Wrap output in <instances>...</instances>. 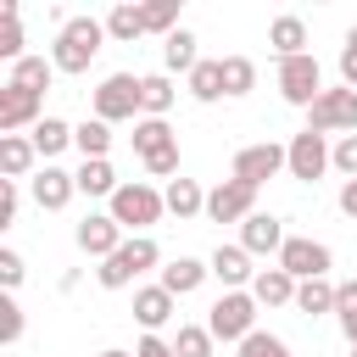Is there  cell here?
Instances as JSON below:
<instances>
[{"label": "cell", "mask_w": 357, "mask_h": 357, "mask_svg": "<svg viewBox=\"0 0 357 357\" xmlns=\"http://www.w3.org/2000/svg\"><path fill=\"white\" fill-rule=\"evenodd\" d=\"M100 45H106V22L100 17H67L56 28L50 61H56V73H89V61L100 56Z\"/></svg>", "instance_id": "obj_1"}, {"label": "cell", "mask_w": 357, "mask_h": 357, "mask_svg": "<svg viewBox=\"0 0 357 357\" xmlns=\"http://www.w3.org/2000/svg\"><path fill=\"white\" fill-rule=\"evenodd\" d=\"M156 262H162V245H156L151 234H128V240L95 268V284H100V290H128V284H134L139 273H151Z\"/></svg>", "instance_id": "obj_2"}, {"label": "cell", "mask_w": 357, "mask_h": 357, "mask_svg": "<svg viewBox=\"0 0 357 357\" xmlns=\"http://www.w3.org/2000/svg\"><path fill=\"white\" fill-rule=\"evenodd\" d=\"M106 212L123 223V234H145L151 223L167 218V201H162L156 184H145V178H123V190L106 201Z\"/></svg>", "instance_id": "obj_3"}, {"label": "cell", "mask_w": 357, "mask_h": 357, "mask_svg": "<svg viewBox=\"0 0 357 357\" xmlns=\"http://www.w3.org/2000/svg\"><path fill=\"white\" fill-rule=\"evenodd\" d=\"M206 329H212V340H245V335H257V296L251 290H223L212 307H206Z\"/></svg>", "instance_id": "obj_4"}, {"label": "cell", "mask_w": 357, "mask_h": 357, "mask_svg": "<svg viewBox=\"0 0 357 357\" xmlns=\"http://www.w3.org/2000/svg\"><path fill=\"white\" fill-rule=\"evenodd\" d=\"M307 128L312 134H357V89H346V84H335V89H324L312 106H307Z\"/></svg>", "instance_id": "obj_5"}, {"label": "cell", "mask_w": 357, "mask_h": 357, "mask_svg": "<svg viewBox=\"0 0 357 357\" xmlns=\"http://www.w3.org/2000/svg\"><path fill=\"white\" fill-rule=\"evenodd\" d=\"M273 84H279L284 106H301V112H307V106L324 95V67H318V56L307 50V56H290V61H279Z\"/></svg>", "instance_id": "obj_6"}, {"label": "cell", "mask_w": 357, "mask_h": 357, "mask_svg": "<svg viewBox=\"0 0 357 357\" xmlns=\"http://www.w3.org/2000/svg\"><path fill=\"white\" fill-rule=\"evenodd\" d=\"M89 100H95V117L100 123H123V117L139 123V78L134 73H106Z\"/></svg>", "instance_id": "obj_7"}, {"label": "cell", "mask_w": 357, "mask_h": 357, "mask_svg": "<svg viewBox=\"0 0 357 357\" xmlns=\"http://www.w3.org/2000/svg\"><path fill=\"white\" fill-rule=\"evenodd\" d=\"M273 173H290V156H284V145H273V139H257V145L234 151V162H229V178H240V184H251V190H262Z\"/></svg>", "instance_id": "obj_8"}, {"label": "cell", "mask_w": 357, "mask_h": 357, "mask_svg": "<svg viewBox=\"0 0 357 357\" xmlns=\"http://www.w3.org/2000/svg\"><path fill=\"white\" fill-rule=\"evenodd\" d=\"M273 262H279V268H284V273L301 284V279H329L335 251H329L324 240H312V234H290V240H284V251H279Z\"/></svg>", "instance_id": "obj_9"}, {"label": "cell", "mask_w": 357, "mask_h": 357, "mask_svg": "<svg viewBox=\"0 0 357 357\" xmlns=\"http://www.w3.org/2000/svg\"><path fill=\"white\" fill-rule=\"evenodd\" d=\"M329 139L324 134H312V128H301V134H290V145H284V156H290V178H301V184H318L335 162H329Z\"/></svg>", "instance_id": "obj_10"}, {"label": "cell", "mask_w": 357, "mask_h": 357, "mask_svg": "<svg viewBox=\"0 0 357 357\" xmlns=\"http://www.w3.org/2000/svg\"><path fill=\"white\" fill-rule=\"evenodd\" d=\"M257 212V190L240 178H218L206 190V223H245Z\"/></svg>", "instance_id": "obj_11"}, {"label": "cell", "mask_w": 357, "mask_h": 357, "mask_svg": "<svg viewBox=\"0 0 357 357\" xmlns=\"http://www.w3.org/2000/svg\"><path fill=\"white\" fill-rule=\"evenodd\" d=\"M73 240H78V251H84V257L106 262L128 234H123V223H117L112 212H84V218H78V229H73Z\"/></svg>", "instance_id": "obj_12"}, {"label": "cell", "mask_w": 357, "mask_h": 357, "mask_svg": "<svg viewBox=\"0 0 357 357\" xmlns=\"http://www.w3.org/2000/svg\"><path fill=\"white\" fill-rule=\"evenodd\" d=\"M45 123V95H28L17 84H0V134H33Z\"/></svg>", "instance_id": "obj_13"}, {"label": "cell", "mask_w": 357, "mask_h": 357, "mask_svg": "<svg viewBox=\"0 0 357 357\" xmlns=\"http://www.w3.org/2000/svg\"><path fill=\"white\" fill-rule=\"evenodd\" d=\"M28 190H33V206L39 212H61L73 195H78V178L67 173V167H56V162H45L33 178H28Z\"/></svg>", "instance_id": "obj_14"}, {"label": "cell", "mask_w": 357, "mask_h": 357, "mask_svg": "<svg viewBox=\"0 0 357 357\" xmlns=\"http://www.w3.org/2000/svg\"><path fill=\"white\" fill-rule=\"evenodd\" d=\"M206 268H212V279L223 284V290H251V279H257V268H251V251L234 240V245H223L218 240V251L206 257Z\"/></svg>", "instance_id": "obj_15"}, {"label": "cell", "mask_w": 357, "mask_h": 357, "mask_svg": "<svg viewBox=\"0 0 357 357\" xmlns=\"http://www.w3.org/2000/svg\"><path fill=\"white\" fill-rule=\"evenodd\" d=\"M284 240H290V234H284V223H279L273 212H251V218L240 223V245H245L251 257H279Z\"/></svg>", "instance_id": "obj_16"}, {"label": "cell", "mask_w": 357, "mask_h": 357, "mask_svg": "<svg viewBox=\"0 0 357 357\" xmlns=\"http://www.w3.org/2000/svg\"><path fill=\"white\" fill-rule=\"evenodd\" d=\"M39 151H33V139L28 134H0V178H11V184H22V178H33L39 167Z\"/></svg>", "instance_id": "obj_17"}, {"label": "cell", "mask_w": 357, "mask_h": 357, "mask_svg": "<svg viewBox=\"0 0 357 357\" xmlns=\"http://www.w3.org/2000/svg\"><path fill=\"white\" fill-rule=\"evenodd\" d=\"M173 307H178V296L162 290V284H139V290H134V318H139L145 335H156V329L173 318Z\"/></svg>", "instance_id": "obj_18"}, {"label": "cell", "mask_w": 357, "mask_h": 357, "mask_svg": "<svg viewBox=\"0 0 357 357\" xmlns=\"http://www.w3.org/2000/svg\"><path fill=\"white\" fill-rule=\"evenodd\" d=\"M78 195H89V201H112L117 190H123V178H117V167H112V156H95V162H78Z\"/></svg>", "instance_id": "obj_19"}, {"label": "cell", "mask_w": 357, "mask_h": 357, "mask_svg": "<svg viewBox=\"0 0 357 357\" xmlns=\"http://www.w3.org/2000/svg\"><path fill=\"white\" fill-rule=\"evenodd\" d=\"M206 279H212V268H206L201 257H173V262L162 268V279H156V284H162V290H173V296H195Z\"/></svg>", "instance_id": "obj_20"}, {"label": "cell", "mask_w": 357, "mask_h": 357, "mask_svg": "<svg viewBox=\"0 0 357 357\" xmlns=\"http://www.w3.org/2000/svg\"><path fill=\"white\" fill-rule=\"evenodd\" d=\"M251 296H257V307H296V279H290L279 262H273V268H257Z\"/></svg>", "instance_id": "obj_21"}, {"label": "cell", "mask_w": 357, "mask_h": 357, "mask_svg": "<svg viewBox=\"0 0 357 357\" xmlns=\"http://www.w3.org/2000/svg\"><path fill=\"white\" fill-rule=\"evenodd\" d=\"M268 45H273V56H279V61H290V56H307V22H301L296 11L273 17V22H268Z\"/></svg>", "instance_id": "obj_22"}, {"label": "cell", "mask_w": 357, "mask_h": 357, "mask_svg": "<svg viewBox=\"0 0 357 357\" xmlns=\"http://www.w3.org/2000/svg\"><path fill=\"white\" fill-rule=\"evenodd\" d=\"M201 61H206V56L195 50V33H190V28H178V33H167V39H162V73H167V78H173V73H184V78H190Z\"/></svg>", "instance_id": "obj_23"}, {"label": "cell", "mask_w": 357, "mask_h": 357, "mask_svg": "<svg viewBox=\"0 0 357 357\" xmlns=\"http://www.w3.org/2000/svg\"><path fill=\"white\" fill-rule=\"evenodd\" d=\"M162 201H167V212H173L178 223H190V218H206V190H201L195 178H184V173H178V178L162 190Z\"/></svg>", "instance_id": "obj_24"}, {"label": "cell", "mask_w": 357, "mask_h": 357, "mask_svg": "<svg viewBox=\"0 0 357 357\" xmlns=\"http://www.w3.org/2000/svg\"><path fill=\"white\" fill-rule=\"evenodd\" d=\"M178 145V134L167 128V117H139L134 123V156L139 162H151V156H162V151H173Z\"/></svg>", "instance_id": "obj_25"}, {"label": "cell", "mask_w": 357, "mask_h": 357, "mask_svg": "<svg viewBox=\"0 0 357 357\" xmlns=\"http://www.w3.org/2000/svg\"><path fill=\"white\" fill-rule=\"evenodd\" d=\"M50 78H56V61H50V56H22V61L11 67V78H6V84L28 89V95H45V89H50Z\"/></svg>", "instance_id": "obj_26"}, {"label": "cell", "mask_w": 357, "mask_h": 357, "mask_svg": "<svg viewBox=\"0 0 357 357\" xmlns=\"http://www.w3.org/2000/svg\"><path fill=\"white\" fill-rule=\"evenodd\" d=\"M173 78L167 73H145L139 78V117H167V106H173Z\"/></svg>", "instance_id": "obj_27"}, {"label": "cell", "mask_w": 357, "mask_h": 357, "mask_svg": "<svg viewBox=\"0 0 357 357\" xmlns=\"http://www.w3.org/2000/svg\"><path fill=\"white\" fill-rule=\"evenodd\" d=\"M296 312H301V318L335 312V279H301V284H296Z\"/></svg>", "instance_id": "obj_28"}, {"label": "cell", "mask_w": 357, "mask_h": 357, "mask_svg": "<svg viewBox=\"0 0 357 357\" xmlns=\"http://www.w3.org/2000/svg\"><path fill=\"white\" fill-rule=\"evenodd\" d=\"M139 33H145V6H112V11H106V39L134 45Z\"/></svg>", "instance_id": "obj_29"}, {"label": "cell", "mask_w": 357, "mask_h": 357, "mask_svg": "<svg viewBox=\"0 0 357 357\" xmlns=\"http://www.w3.org/2000/svg\"><path fill=\"white\" fill-rule=\"evenodd\" d=\"M28 50H22V11H17V0H6L0 6V61H22Z\"/></svg>", "instance_id": "obj_30"}, {"label": "cell", "mask_w": 357, "mask_h": 357, "mask_svg": "<svg viewBox=\"0 0 357 357\" xmlns=\"http://www.w3.org/2000/svg\"><path fill=\"white\" fill-rule=\"evenodd\" d=\"M28 139H33V151H39L45 162H56V156L73 145V123H61V117H45V123H39Z\"/></svg>", "instance_id": "obj_31"}, {"label": "cell", "mask_w": 357, "mask_h": 357, "mask_svg": "<svg viewBox=\"0 0 357 357\" xmlns=\"http://www.w3.org/2000/svg\"><path fill=\"white\" fill-rule=\"evenodd\" d=\"M73 145H78V156H84V162L106 156V151H112V123H100V117H84V123L73 128Z\"/></svg>", "instance_id": "obj_32"}, {"label": "cell", "mask_w": 357, "mask_h": 357, "mask_svg": "<svg viewBox=\"0 0 357 357\" xmlns=\"http://www.w3.org/2000/svg\"><path fill=\"white\" fill-rule=\"evenodd\" d=\"M251 89H257V61H251V56H223V95L240 100V95H251Z\"/></svg>", "instance_id": "obj_33"}, {"label": "cell", "mask_w": 357, "mask_h": 357, "mask_svg": "<svg viewBox=\"0 0 357 357\" xmlns=\"http://www.w3.org/2000/svg\"><path fill=\"white\" fill-rule=\"evenodd\" d=\"M190 95H195L201 106L223 100V61H201V67L190 73Z\"/></svg>", "instance_id": "obj_34"}, {"label": "cell", "mask_w": 357, "mask_h": 357, "mask_svg": "<svg viewBox=\"0 0 357 357\" xmlns=\"http://www.w3.org/2000/svg\"><path fill=\"white\" fill-rule=\"evenodd\" d=\"M212 329L206 324H178V335H173V351L178 357H212Z\"/></svg>", "instance_id": "obj_35"}, {"label": "cell", "mask_w": 357, "mask_h": 357, "mask_svg": "<svg viewBox=\"0 0 357 357\" xmlns=\"http://www.w3.org/2000/svg\"><path fill=\"white\" fill-rule=\"evenodd\" d=\"M335 318H340V335L357 346V279H340L335 284Z\"/></svg>", "instance_id": "obj_36"}, {"label": "cell", "mask_w": 357, "mask_h": 357, "mask_svg": "<svg viewBox=\"0 0 357 357\" xmlns=\"http://www.w3.org/2000/svg\"><path fill=\"white\" fill-rule=\"evenodd\" d=\"M145 33H178V0H145Z\"/></svg>", "instance_id": "obj_37"}, {"label": "cell", "mask_w": 357, "mask_h": 357, "mask_svg": "<svg viewBox=\"0 0 357 357\" xmlns=\"http://www.w3.org/2000/svg\"><path fill=\"white\" fill-rule=\"evenodd\" d=\"M240 357H290V346H284L279 335L257 329V335H245V340H240Z\"/></svg>", "instance_id": "obj_38"}, {"label": "cell", "mask_w": 357, "mask_h": 357, "mask_svg": "<svg viewBox=\"0 0 357 357\" xmlns=\"http://www.w3.org/2000/svg\"><path fill=\"white\" fill-rule=\"evenodd\" d=\"M0 340L6 346L22 340V307H17V296H0Z\"/></svg>", "instance_id": "obj_39"}, {"label": "cell", "mask_w": 357, "mask_h": 357, "mask_svg": "<svg viewBox=\"0 0 357 357\" xmlns=\"http://www.w3.org/2000/svg\"><path fill=\"white\" fill-rule=\"evenodd\" d=\"M329 162H335V173L357 178V134H340V139H335V151H329Z\"/></svg>", "instance_id": "obj_40"}, {"label": "cell", "mask_w": 357, "mask_h": 357, "mask_svg": "<svg viewBox=\"0 0 357 357\" xmlns=\"http://www.w3.org/2000/svg\"><path fill=\"white\" fill-rule=\"evenodd\" d=\"M340 84L357 89V22L346 28V45H340Z\"/></svg>", "instance_id": "obj_41"}, {"label": "cell", "mask_w": 357, "mask_h": 357, "mask_svg": "<svg viewBox=\"0 0 357 357\" xmlns=\"http://www.w3.org/2000/svg\"><path fill=\"white\" fill-rule=\"evenodd\" d=\"M17 206H22V184L0 178V229H6V223H17Z\"/></svg>", "instance_id": "obj_42"}, {"label": "cell", "mask_w": 357, "mask_h": 357, "mask_svg": "<svg viewBox=\"0 0 357 357\" xmlns=\"http://www.w3.org/2000/svg\"><path fill=\"white\" fill-rule=\"evenodd\" d=\"M145 173L173 184V178H178V145H173V151H162V156H151V162H145Z\"/></svg>", "instance_id": "obj_43"}, {"label": "cell", "mask_w": 357, "mask_h": 357, "mask_svg": "<svg viewBox=\"0 0 357 357\" xmlns=\"http://www.w3.org/2000/svg\"><path fill=\"white\" fill-rule=\"evenodd\" d=\"M22 273H28V268H22V257L6 245V251H0V284H6V290H17V284H22Z\"/></svg>", "instance_id": "obj_44"}, {"label": "cell", "mask_w": 357, "mask_h": 357, "mask_svg": "<svg viewBox=\"0 0 357 357\" xmlns=\"http://www.w3.org/2000/svg\"><path fill=\"white\" fill-rule=\"evenodd\" d=\"M134 357H178V351H173V340H162V335H139Z\"/></svg>", "instance_id": "obj_45"}, {"label": "cell", "mask_w": 357, "mask_h": 357, "mask_svg": "<svg viewBox=\"0 0 357 357\" xmlns=\"http://www.w3.org/2000/svg\"><path fill=\"white\" fill-rule=\"evenodd\" d=\"M340 212H346V218H357V178H346V184H340Z\"/></svg>", "instance_id": "obj_46"}, {"label": "cell", "mask_w": 357, "mask_h": 357, "mask_svg": "<svg viewBox=\"0 0 357 357\" xmlns=\"http://www.w3.org/2000/svg\"><path fill=\"white\" fill-rule=\"evenodd\" d=\"M95 357H134V351H123V346H106V351H95Z\"/></svg>", "instance_id": "obj_47"}, {"label": "cell", "mask_w": 357, "mask_h": 357, "mask_svg": "<svg viewBox=\"0 0 357 357\" xmlns=\"http://www.w3.org/2000/svg\"><path fill=\"white\" fill-rule=\"evenodd\" d=\"M351 357H357V346H351Z\"/></svg>", "instance_id": "obj_48"}]
</instances>
